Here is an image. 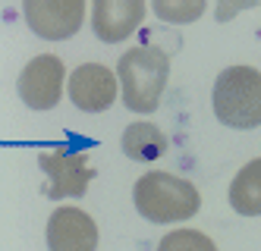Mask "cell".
<instances>
[{
	"label": "cell",
	"instance_id": "obj_1",
	"mask_svg": "<svg viewBox=\"0 0 261 251\" xmlns=\"http://www.w3.org/2000/svg\"><path fill=\"white\" fill-rule=\"evenodd\" d=\"M117 79L123 85V104L133 113H154L170 79V57L161 47L142 44L120 57Z\"/></svg>",
	"mask_w": 261,
	"mask_h": 251
},
{
	"label": "cell",
	"instance_id": "obj_2",
	"mask_svg": "<svg viewBox=\"0 0 261 251\" xmlns=\"http://www.w3.org/2000/svg\"><path fill=\"white\" fill-rule=\"evenodd\" d=\"M136 210L148 223H182L198 214V188L173 173H145L133 188Z\"/></svg>",
	"mask_w": 261,
	"mask_h": 251
},
{
	"label": "cell",
	"instance_id": "obj_3",
	"mask_svg": "<svg viewBox=\"0 0 261 251\" xmlns=\"http://www.w3.org/2000/svg\"><path fill=\"white\" fill-rule=\"evenodd\" d=\"M214 113L230 129H258L261 126V72L255 66H227L211 94Z\"/></svg>",
	"mask_w": 261,
	"mask_h": 251
},
{
	"label": "cell",
	"instance_id": "obj_4",
	"mask_svg": "<svg viewBox=\"0 0 261 251\" xmlns=\"http://www.w3.org/2000/svg\"><path fill=\"white\" fill-rule=\"evenodd\" d=\"M29 29L44 41H66L82 29V0H25L22 4Z\"/></svg>",
	"mask_w": 261,
	"mask_h": 251
},
{
	"label": "cell",
	"instance_id": "obj_5",
	"mask_svg": "<svg viewBox=\"0 0 261 251\" xmlns=\"http://www.w3.org/2000/svg\"><path fill=\"white\" fill-rule=\"evenodd\" d=\"M38 166L47 176L44 198H82L88 182L95 179V170L85 163V154H63V151H41Z\"/></svg>",
	"mask_w": 261,
	"mask_h": 251
},
{
	"label": "cell",
	"instance_id": "obj_6",
	"mask_svg": "<svg viewBox=\"0 0 261 251\" xmlns=\"http://www.w3.org/2000/svg\"><path fill=\"white\" fill-rule=\"evenodd\" d=\"M63 75L66 66L60 57L54 53H41L35 60L25 63V69L19 72V98L25 107L32 110H50L60 104V94H63Z\"/></svg>",
	"mask_w": 261,
	"mask_h": 251
},
{
	"label": "cell",
	"instance_id": "obj_7",
	"mask_svg": "<svg viewBox=\"0 0 261 251\" xmlns=\"http://www.w3.org/2000/svg\"><path fill=\"white\" fill-rule=\"evenodd\" d=\"M69 98L85 113H104L117 101V75L101 63H82L69 75Z\"/></svg>",
	"mask_w": 261,
	"mask_h": 251
},
{
	"label": "cell",
	"instance_id": "obj_8",
	"mask_svg": "<svg viewBox=\"0 0 261 251\" xmlns=\"http://www.w3.org/2000/svg\"><path fill=\"white\" fill-rule=\"evenodd\" d=\"M47 248L50 251H95L98 226L79 207H57L47 220Z\"/></svg>",
	"mask_w": 261,
	"mask_h": 251
},
{
	"label": "cell",
	"instance_id": "obj_9",
	"mask_svg": "<svg viewBox=\"0 0 261 251\" xmlns=\"http://www.w3.org/2000/svg\"><path fill=\"white\" fill-rule=\"evenodd\" d=\"M142 0H95L91 7V29L104 44H120L133 35L145 19Z\"/></svg>",
	"mask_w": 261,
	"mask_h": 251
},
{
	"label": "cell",
	"instance_id": "obj_10",
	"mask_svg": "<svg viewBox=\"0 0 261 251\" xmlns=\"http://www.w3.org/2000/svg\"><path fill=\"white\" fill-rule=\"evenodd\" d=\"M230 207L242 217L261 214V157L249 160L230 182Z\"/></svg>",
	"mask_w": 261,
	"mask_h": 251
},
{
	"label": "cell",
	"instance_id": "obj_11",
	"mask_svg": "<svg viewBox=\"0 0 261 251\" xmlns=\"http://www.w3.org/2000/svg\"><path fill=\"white\" fill-rule=\"evenodd\" d=\"M167 151V138L161 135V129L154 123H133L123 132V154L136 163H151L158 157H164Z\"/></svg>",
	"mask_w": 261,
	"mask_h": 251
},
{
	"label": "cell",
	"instance_id": "obj_12",
	"mask_svg": "<svg viewBox=\"0 0 261 251\" xmlns=\"http://www.w3.org/2000/svg\"><path fill=\"white\" fill-rule=\"evenodd\" d=\"M158 251H217V245L198 229H173L170 236L161 239Z\"/></svg>",
	"mask_w": 261,
	"mask_h": 251
},
{
	"label": "cell",
	"instance_id": "obj_13",
	"mask_svg": "<svg viewBox=\"0 0 261 251\" xmlns=\"http://www.w3.org/2000/svg\"><path fill=\"white\" fill-rule=\"evenodd\" d=\"M154 13L164 19V22H173V25H186V22H195V19L204 13L201 0H192V4H173V0H158Z\"/></svg>",
	"mask_w": 261,
	"mask_h": 251
}]
</instances>
